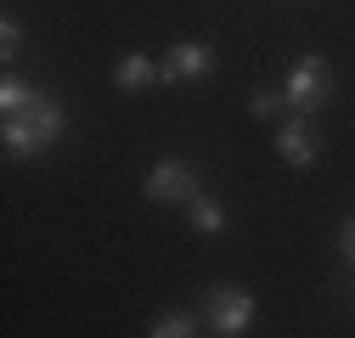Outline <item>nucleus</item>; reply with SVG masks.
I'll return each instance as SVG.
<instances>
[{"label": "nucleus", "instance_id": "5", "mask_svg": "<svg viewBox=\"0 0 355 338\" xmlns=\"http://www.w3.org/2000/svg\"><path fill=\"white\" fill-rule=\"evenodd\" d=\"M214 62H220V51L209 39H181V46H169V57H158V73H164V84H198L214 73Z\"/></svg>", "mask_w": 355, "mask_h": 338}, {"label": "nucleus", "instance_id": "6", "mask_svg": "<svg viewBox=\"0 0 355 338\" xmlns=\"http://www.w3.org/2000/svg\"><path fill=\"white\" fill-rule=\"evenodd\" d=\"M277 152H282V163H293V169H316L322 141H316V124H310V113H288V118H277Z\"/></svg>", "mask_w": 355, "mask_h": 338}, {"label": "nucleus", "instance_id": "2", "mask_svg": "<svg viewBox=\"0 0 355 338\" xmlns=\"http://www.w3.org/2000/svg\"><path fill=\"white\" fill-rule=\"evenodd\" d=\"M254 293L248 287H237V282H214L209 293H203V327L214 332V338H243L248 327H254Z\"/></svg>", "mask_w": 355, "mask_h": 338}, {"label": "nucleus", "instance_id": "9", "mask_svg": "<svg viewBox=\"0 0 355 338\" xmlns=\"http://www.w3.org/2000/svg\"><path fill=\"white\" fill-rule=\"evenodd\" d=\"M187 220H192V226H198L203 237H220V231L232 226V220H226V203H220V197H209V192L187 203Z\"/></svg>", "mask_w": 355, "mask_h": 338}, {"label": "nucleus", "instance_id": "8", "mask_svg": "<svg viewBox=\"0 0 355 338\" xmlns=\"http://www.w3.org/2000/svg\"><path fill=\"white\" fill-rule=\"evenodd\" d=\"M46 91V84H34V79H17V73H6L0 79V118H17L23 107H34V96Z\"/></svg>", "mask_w": 355, "mask_h": 338}, {"label": "nucleus", "instance_id": "7", "mask_svg": "<svg viewBox=\"0 0 355 338\" xmlns=\"http://www.w3.org/2000/svg\"><path fill=\"white\" fill-rule=\"evenodd\" d=\"M164 73H158V62L153 57H141V51H130V57H119L113 62V84L124 96H136V91H147V84H158Z\"/></svg>", "mask_w": 355, "mask_h": 338}, {"label": "nucleus", "instance_id": "1", "mask_svg": "<svg viewBox=\"0 0 355 338\" xmlns=\"http://www.w3.org/2000/svg\"><path fill=\"white\" fill-rule=\"evenodd\" d=\"M62 124H68V113H62L57 91H40L34 107H23L17 118L0 124V147H6V158H40L46 147H57Z\"/></svg>", "mask_w": 355, "mask_h": 338}, {"label": "nucleus", "instance_id": "4", "mask_svg": "<svg viewBox=\"0 0 355 338\" xmlns=\"http://www.w3.org/2000/svg\"><path fill=\"white\" fill-rule=\"evenodd\" d=\"M141 192H147L153 203H192V197H203V175H198L187 158H158V163L147 169Z\"/></svg>", "mask_w": 355, "mask_h": 338}, {"label": "nucleus", "instance_id": "12", "mask_svg": "<svg viewBox=\"0 0 355 338\" xmlns=\"http://www.w3.org/2000/svg\"><path fill=\"white\" fill-rule=\"evenodd\" d=\"M17 51H23V23H17L12 12H6V17H0V57H6V62H12Z\"/></svg>", "mask_w": 355, "mask_h": 338}, {"label": "nucleus", "instance_id": "3", "mask_svg": "<svg viewBox=\"0 0 355 338\" xmlns=\"http://www.w3.org/2000/svg\"><path fill=\"white\" fill-rule=\"evenodd\" d=\"M282 96H288V113H310V118H316V107H327V96H333V68H327V57L304 51V57L288 68Z\"/></svg>", "mask_w": 355, "mask_h": 338}, {"label": "nucleus", "instance_id": "10", "mask_svg": "<svg viewBox=\"0 0 355 338\" xmlns=\"http://www.w3.org/2000/svg\"><path fill=\"white\" fill-rule=\"evenodd\" d=\"M198 327H203V316L169 310V316H158V321H153V332H147V338H198Z\"/></svg>", "mask_w": 355, "mask_h": 338}, {"label": "nucleus", "instance_id": "13", "mask_svg": "<svg viewBox=\"0 0 355 338\" xmlns=\"http://www.w3.org/2000/svg\"><path fill=\"white\" fill-rule=\"evenodd\" d=\"M338 248H344V260H349V271H355V220L338 231Z\"/></svg>", "mask_w": 355, "mask_h": 338}, {"label": "nucleus", "instance_id": "11", "mask_svg": "<svg viewBox=\"0 0 355 338\" xmlns=\"http://www.w3.org/2000/svg\"><path fill=\"white\" fill-rule=\"evenodd\" d=\"M282 107H288L282 91H254V96H248V113H254V118H288Z\"/></svg>", "mask_w": 355, "mask_h": 338}]
</instances>
